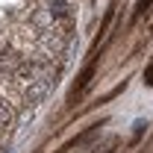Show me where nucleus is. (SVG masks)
<instances>
[{"mask_svg":"<svg viewBox=\"0 0 153 153\" xmlns=\"http://www.w3.org/2000/svg\"><path fill=\"white\" fill-rule=\"evenodd\" d=\"M144 82H147V85H153V62L144 68Z\"/></svg>","mask_w":153,"mask_h":153,"instance_id":"3","label":"nucleus"},{"mask_svg":"<svg viewBox=\"0 0 153 153\" xmlns=\"http://www.w3.org/2000/svg\"><path fill=\"white\" fill-rule=\"evenodd\" d=\"M150 9H153V0H138V3H135V9H133V21L144 18Z\"/></svg>","mask_w":153,"mask_h":153,"instance_id":"2","label":"nucleus"},{"mask_svg":"<svg viewBox=\"0 0 153 153\" xmlns=\"http://www.w3.org/2000/svg\"><path fill=\"white\" fill-rule=\"evenodd\" d=\"M12 121H15V109H12V106L0 97V130H3V133H9Z\"/></svg>","mask_w":153,"mask_h":153,"instance_id":"1","label":"nucleus"}]
</instances>
